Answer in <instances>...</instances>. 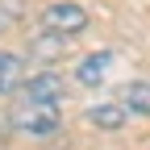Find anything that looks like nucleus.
Segmentation results:
<instances>
[{"mask_svg":"<svg viewBox=\"0 0 150 150\" xmlns=\"http://www.w3.org/2000/svg\"><path fill=\"white\" fill-rule=\"evenodd\" d=\"M8 129L21 138H33V142H46L63 129V117H59V104H38V100H17L8 108Z\"/></svg>","mask_w":150,"mask_h":150,"instance_id":"nucleus-1","label":"nucleus"},{"mask_svg":"<svg viewBox=\"0 0 150 150\" xmlns=\"http://www.w3.org/2000/svg\"><path fill=\"white\" fill-rule=\"evenodd\" d=\"M42 25L54 29V33H83L88 29V8L75 4V0H54V4L42 8Z\"/></svg>","mask_w":150,"mask_h":150,"instance_id":"nucleus-2","label":"nucleus"},{"mask_svg":"<svg viewBox=\"0 0 150 150\" xmlns=\"http://www.w3.org/2000/svg\"><path fill=\"white\" fill-rule=\"evenodd\" d=\"M63 75H54V71H33L21 79V100H38V104H59L63 100Z\"/></svg>","mask_w":150,"mask_h":150,"instance_id":"nucleus-3","label":"nucleus"},{"mask_svg":"<svg viewBox=\"0 0 150 150\" xmlns=\"http://www.w3.org/2000/svg\"><path fill=\"white\" fill-rule=\"evenodd\" d=\"M88 121L96 129H104V134H117V129H125V121H129V108L121 100H100V104L88 108Z\"/></svg>","mask_w":150,"mask_h":150,"instance_id":"nucleus-4","label":"nucleus"},{"mask_svg":"<svg viewBox=\"0 0 150 150\" xmlns=\"http://www.w3.org/2000/svg\"><path fill=\"white\" fill-rule=\"evenodd\" d=\"M71 42H75L71 33H54V29H46V33H33L29 54H33V59H42V63H54V59H63V54L71 50Z\"/></svg>","mask_w":150,"mask_h":150,"instance_id":"nucleus-5","label":"nucleus"},{"mask_svg":"<svg viewBox=\"0 0 150 150\" xmlns=\"http://www.w3.org/2000/svg\"><path fill=\"white\" fill-rule=\"evenodd\" d=\"M108 67H112V54H108V50L83 54V59H79V67H75V83H83V88H96V83H104Z\"/></svg>","mask_w":150,"mask_h":150,"instance_id":"nucleus-6","label":"nucleus"},{"mask_svg":"<svg viewBox=\"0 0 150 150\" xmlns=\"http://www.w3.org/2000/svg\"><path fill=\"white\" fill-rule=\"evenodd\" d=\"M117 100L134 112V117H150V83H146V79H129V83L117 92Z\"/></svg>","mask_w":150,"mask_h":150,"instance_id":"nucleus-7","label":"nucleus"},{"mask_svg":"<svg viewBox=\"0 0 150 150\" xmlns=\"http://www.w3.org/2000/svg\"><path fill=\"white\" fill-rule=\"evenodd\" d=\"M21 54H13V50H0V92H13V88H21Z\"/></svg>","mask_w":150,"mask_h":150,"instance_id":"nucleus-8","label":"nucleus"},{"mask_svg":"<svg viewBox=\"0 0 150 150\" xmlns=\"http://www.w3.org/2000/svg\"><path fill=\"white\" fill-rule=\"evenodd\" d=\"M21 13H25V0H0V29H4V25H13Z\"/></svg>","mask_w":150,"mask_h":150,"instance_id":"nucleus-9","label":"nucleus"}]
</instances>
